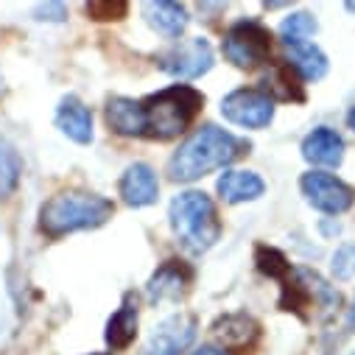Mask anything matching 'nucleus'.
I'll list each match as a JSON object with an SVG mask.
<instances>
[{
	"label": "nucleus",
	"mask_w": 355,
	"mask_h": 355,
	"mask_svg": "<svg viewBox=\"0 0 355 355\" xmlns=\"http://www.w3.org/2000/svg\"><path fill=\"white\" fill-rule=\"evenodd\" d=\"M56 126L62 135H67L73 143H90L93 140V112L87 110L76 96H67L59 101L56 110Z\"/></svg>",
	"instance_id": "13"
},
{
	"label": "nucleus",
	"mask_w": 355,
	"mask_h": 355,
	"mask_svg": "<svg viewBox=\"0 0 355 355\" xmlns=\"http://www.w3.org/2000/svg\"><path fill=\"white\" fill-rule=\"evenodd\" d=\"M115 207L110 199L84 191H64L51 196L40 207V230L48 238H62L76 230H96L112 218Z\"/></svg>",
	"instance_id": "2"
},
{
	"label": "nucleus",
	"mask_w": 355,
	"mask_h": 355,
	"mask_svg": "<svg viewBox=\"0 0 355 355\" xmlns=\"http://www.w3.org/2000/svg\"><path fill=\"white\" fill-rule=\"evenodd\" d=\"M107 123L112 126V132L123 135V137H143V112H140V101L115 96L107 101Z\"/></svg>",
	"instance_id": "18"
},
{
	"label": "nucleus",
	"mask_w": 355,
	"mask_h": 355,
	"mask_svg": "<svg viewBox=\"0 0 355 355\" xmlns=\"http://www.w3.org/2000/svg\"><path fill=\"white\" fill-rule=\"evenodd\" d=\"M143 17L154 31L165 37H180L188 26L185 6L171 3V0H148V3H143Z\"/></svg>",
	"instance_id": "15"
},
{
	"label": "nucleus",
	"mask_w": 355,
	"mask_h": 355,
	"mask_svg": "<svg viewBox=\"0 0 355 355\" xmlns=\"http://www.w3.org/2000/svg\"><path fill=\"white\" fill-rule=\"evenodd\" d=\"M193 355H230V352H224V349H218V347H202V349H196Z\"/></svg>",
	"instance_id": "27"
},
{
	"label": "nucleus",
	"mask_w": 355,
	"mask_h": 355,
	"mask_svg": "<svg viewBox=\"0 0 355 355\" xmlns=\"http://www.w3.org/2000/svg\"><path fill=\"white\" fill-rule=\"evenodd\" d=\"M263 96L266 98H280V101H302V87L297 84V73L283 64V67H275L269 76L263 78Z\"/></svg>",
	"instance_id": "20"
},
{
	"label": "nucleus",
	"mask_w": 355,
	"mask_h": 355,
	"mask_svg": "<svg viewBox=\"0 0 355 355\" xmlns=\"http://www.w3.org/2000/svg\"><path fill=\"white\" fill-rule=\"evenodd\" d=\"M20 173H23V162L17 148L0 135V202H6L17 191Z\"/></svg>",
	"instance_id": "21"
},
{
	"label": "nucleus",
	"mask_w": 355,
	"mask_h": 355,
	"mask_svg": "<svg viewBox=\"0 0 355 355\" xmlns=\"http://www.w3.org/2000/svg\"><path fill=\"white\" fill-rule=\"evenodd\" d=\"M213 336L221 344L218 349H224V352L227 349H252L254 341L260 338V324L246 313H232L213 324Z\"/></svg>",
	"instance_id": "12"
},
{
	"label": "nucleus",
	"mask_w": 355,
	"mask_h": 355,
	"mask_svg": "<svg viewBox=\"0 0 355 355\" xmlns=\"http://www.w3.org/2000/svg\"><path fill=\"white\" fill-rule=\"evenodd\" d=\"M246 148V140L213 123H205L173 151V157L168 159V176L173 182H193L216 168L235 162Z\"/></svg>",
	"instance_id": "1"
},
{
	"label": "nucleus",
	"mask_w": 355,
	"mask_h": 355,
	"mask_svg": "<svg viewBox=\"0 0 355 355\" xmlns=\"http://www.w3.org/2000/svg\"><path fill=\"white\" fill-rule=\"evenodd\" d=\"M202 104H205V96L188 84H173L157 96H148L146 101H140L143 137L171 140L176 135H182L193 123Z\"/></svg>",
	"instance_id": "3"
},
{
	"label": "nucleus",
	"mask_w": 355,
	"mask_h": 355,
	"mask_svg": "<svg viewBox=\"0 0 355 355\" xmlns=\"http://www.w3.org/2000/svg\"><path fill=\"white\" fill-rule=\"evenodd\" d=\"M218 193L230 205L254 202L263 196V180L252 171H227L218 180Z\"/></svg>",
	"instance_id": "17"
},
{
	"label": "nucleus",
	"mask_w": 355,
	"mask_h": 355,
	"mask_svg": "<svg viewBox=\"0 0 355 355\" xmlns=\"http://www.w3.org/2000/svg\"><path fill=\"white\" fill-rule=\"evenodd\" d=\"M193 280V272L180 260H165L159 269L154 272V277L146 286V294L151 302H165V300H180L185 297L188 286Z\"/></svg>",
	"instance_id": "10"
},
{
	"label": "nucleus",
	"mask_w": 355,
	"mask_h": 355,
	"mask_svg": "<svg viewBox=\"0 0 355 355\" xmlns=\"http://www.w3.org/2000/svg\"><path fill=\"white\" fill-rule=\"evenodd\" d=\"M159 67L176 78H196L213 67V48L205 37L185 40L159 56Z\"/></svg>",
	"instance_id": "8"
},
{
	"label": "nucleus",
	"mask_w": 355,
	"mask_h": 355,
	"mask_svg": "<svg viewBox=\"0 0 355 355\" xmlns=\"http://www.w3.org/2000/svg\"><path fill=\"white\" fill-rule=\"evenodd\" d=\"M286 64L305 81H319L327 73V56L313 42H283Z\"/></svg>",
	"instance_id": "16"
},
{
	"label": "nucleus",
	"mask_w": 355,
	"mask_h": 355,
	"mask_svg": "<svg viewBox=\"0 0 355 355\" xmlns=\"http://www.w3.org/2000/svg\"><path fill=\"white\" fill-rule=\"evenodd\" d=\"M0 90H3V78H0Z\"/></svg>",
	"instance_id": "29"
},
{
	"label": "nucleus",
	"mask_w": 355,
	"mask_h": 355,
	"mask_svg": "<svg viewBox=\"0 0 355 355\" xmlns=\"http://www.w3.org/2000/svg\"><path fill=\"white\" fill-rule=\"evenodd\" d=\"M135 336H137V300L126 294L123 305L107 322V344L112 349H126L135 341Z\"/></svg>",
	"instance_id": "19"
},
{
	"label": "nucleus",
	"mask_w": 355,
	"mask_h": 355,
	"mask_svg": "<svg viewBox=\"0 0 355 355\" xmlns=\"http://www.w3.org/2000/svg\"><path fill=\"white\" fill-rule=\"evenodd\" d=\"M313 34H316V20L308 12H297V15L286 17L280 26L283 42H308V37H313Z\"/></svg>",
	"instance_id": "23"
},
{
	"label": "nucleus",
	"mask_w": 355,
	"mask_h": 355,
	"mask_svg": "<svg viewBox=\"0 0 355 355\" xmlns=\"http://www.w3.org/2000/svg\"><path fill=\"white\" fill-rule=\"evenodd\" d=\"M347 123H349V129H352V132H355V110H352V112H349V115H347Z\"/></svg>",
	"instance_id": "28"
},
{
	"label": "nucleus",
	"mask_w": 355,
	"mask_h": 355,
	"mask_svg": "<svg viewBox=\"0 0 355 355\" xmlns=\"http://www.w3.org/2000/svg\"><path fill=\"white\" fill-rule=\"evenodd\" d=\"M254 263H257V269L266 275V277H272V280H280L286 283L291 277V263L286 260V254L280 249H272V246H257V254H254Z\"/></svg>",
	"instance_id": "22"
},
{
	"label": "nucleus",
	"mask_w": 355,
	"mask_h": 355,
	"mask_svg": "<svg viewBox=\"0 0 355 355\" xmlns=\"http://www.w3.org/2000/svg\"><path fill=\"white\" fill-rule=\"evenodd\" d=\"M333 275L338 280H352L355 277V243H347L333 254Z\"/></svg>",
	"instance_id": "25"
},
{
	"label": "nucleus",
	"mask_w": 355,
	"mask_h": 355,
	"mask_svg": "<svg viewBox=\"0 0 355 355\" xmlns=\"http://www.w3.org/2000/svg\"><path fill=\"white\" fill-rule=\"evenodd\" d=\"M34 17L37 20H51V23H62L67 17V9L62 3H40L34 9Z\"/></svg>",
	"instance_id": "26"
},
{
	"label": "nucleus",
	"mask_w": 355,
	"mask_h": 355,
	"mask_svg": "<svg viewBox=\"0 0 355 355\" xmlns=\"http://www.w3.org/2000/svg\"><path fill=\"white\" fill-rule=\"evenodd\" d=\"M129 6L123 0H96V3H87V15H93L96 20H121L126 17Z\"/></svg>",
	"instance_id": "24"
},
{
	"label": "nucleus",
	"mask_w": 355,
	"mask_h": 355,
	"mask_svg": "<svg viewBox=\"0 0 355 355\" xmlns=\"http://www.w3.org/2000/svg\"><path fill=\"white\" fill-rule=\"evenodd\" d=\"M302 157H305L308 162H313V165L336 168V165H341V159H344V140H341L333 129H327V126L313 129V132L305 137V143H302Z\"/></svg>",
	"instance_id": "14"
},
{
	"label": "nucleus",
	"mask_w": 355,
	"mask_h": 355,
	"mask_svg": "<svg viewBox=\"0 0 355 355\" xmlns=\"http://www.w3.org/2000/svg\"><path fill=\"white\" fill-rule=\"evenodd\" d=\"M302 193L316 210L330 213V216H338L355 205V191L322 171H311L302 176Z\"/></svg>",
	"instance_id": "6"
},
{
	"label": "nucleus",
	"mask_w": 355,
	"mask_h": 355,
	"mask_svg": "<svg viewBox=\"0 0 355 355\" xmlns=\"http://www.w3.org/2000/svg\"><path fill=\"white\" fill-rule=\"evenodd\" d=\"M272 53V34L257 23H238L224 37V56L235 67H257Z\"/></svg>",
	"instance_id": "5"
},
{
	"label": "nucleus",
	"mask_w": 355,
	"mask_h": 355,
	"mask_svg": "<svg viewBox=\"0 0 355 355\" xmlns=\"http://www.w3.org/2000/svg\"><path fill=\"white\" fill-rule=\"evenodd\" d=\"M196 336V319L188 313H176L159 322L146 344V355H182Z\"/></svg>",
	"instance_id": "9"
},
{
	"label": "nucleus",
	"mask_w": 355,
	"mask_h": 355,
	"mask_svg": "<svg viewBox=\"0 0 355 355\" xmlns=\"http://www.w3.org/2000/svg\"><path fill=\"white\" fill-rule=\"evenodd\" d=\"M159 193V182H157V173L151 165L146 162H135L126 168L123 180H121V196L129 207H146L154 205Z\"/></svg>",
	"instance_id": "11"
},
{
	"label": "nucleus",
	"mask_w": 355,
	"mask_h": 355,
	"mask_svg": "<svg viewBox=\"0 0 355 355\" xmlns=\"http://www.w3.org/2000/svg\"><path fill=\"white\" fill-rule=\"evenodd\" d=\"M221 115L243 129H263L275 118V101L260 90H235L221 101Z\"/></svg>",
	"instance_id": "7"
},
{
	"label": "nucleus",
	"mask_w": 355,
	"mask_h": 355,
	"mask_svg": "<svg viewBox=\"0 0 355 355\" xmlns=\"http://www.w3.org/2000/svg\"><path fill=\"white\" fill-rule=\"evenodd\" d=\"M171 227L191 252H207L221 235L216 205L202 191L180 193L171 202Z\"/></svg>",
	"instance_id": "4"
}]
</instances>
